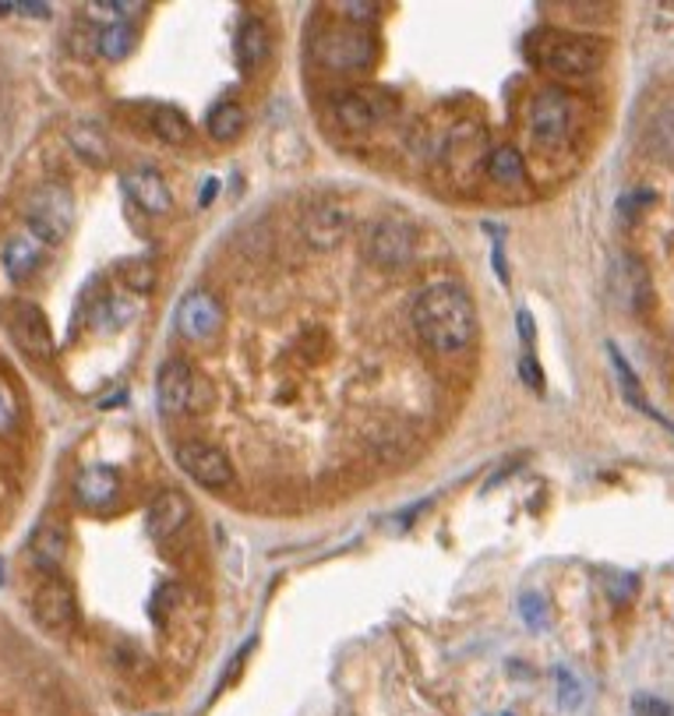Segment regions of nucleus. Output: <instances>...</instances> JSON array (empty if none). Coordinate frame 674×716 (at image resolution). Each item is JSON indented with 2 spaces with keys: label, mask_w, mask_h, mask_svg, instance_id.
<instances>
[{
  "label": "nucleus",
  "mask_w": 674,
  "mask_h": 716,
  "mask_svg": "<svg viewBox=\"0 0 674 716\" xmlns=\"http://www.w3.org/2000/svg\"><path fill=\"white\" fill-rule=\"evenodd\" d=\"M417 339L438 357H456L477 339V308L460 282H431L410 304Z\"/></svg>",
  "instance_id": "obj_1"
},
{
  "label": "nucleus",
  "mask_w": 674,
  "mask_h": 716,
  "mask_svg": "<svg viewBox=\"0 0 674 716\" xmlns=\"http://www.w3.org/2000/svg\"><path fill=\"white\" fill-rule=\"evenodd\" d=\"M533 60L558 78H590L607 57V43L597 36H579V32L541 28L530 39Z\"/></svg>",
  "instance_id": "obj_2"
},
{
  "label": "nucleus",
  "mask_w": 674,
  "mask_h": 716,
  "mask_svg": "<svg viewBox=\"0 0 674 716\" xmlns=\"http://www.w3.org/2000/svg\"><path fill=\"white\" fill-rule=\"evenodd\" d=\"M25 227L43 247L60 244L74 227V198L68 184H43L25 205Z\"/></svg>",
  "instance_id": "obj_3"
},
{
  "label": "nucleus",
  "mask_w": 674,
  "mask_h": 716,
  "mask_svg": "<svg viewBox=\"0 0 674 716\" xmlns=\"http://www.w3.org/2000/svg\"><path fill=\"white\" fill-rule=\"evenodd\" d=\"M579 117V106L576 100L558 85H547L533 95V106H530V138L537 141V149L555 152L569 141L572 127Z\"/></svg>",
  "instance_id": "obj_4"
},
{
  "label": "nucleus",
  "mask_w": 674,
  "mask_h": 716,
  "mask_svg": "<svg viewBox=\"0 0 674 716\" xmlns=\"http://www.w3.org/2000/svg\"><path fill=\"white\" fill-rule=\"evenodd\" d=\"M315 57L333 71H360L374 60V39L364 25H328L315 39Z\"/></svg>",
  "instance_id": "obj_5"
},
{
  "label": "nucleus",
  "mask_w": 674,
  "mask_h": 716,
  "mask_svg": "<svg viewBox=\"0 0 674 716\" xmlns=\"http://www.w3.org/2000/svg\"><path fill=\"white\" fill-rule=\"evenodd\" d=\"M392 109V100L374 89H342L328 95V117L336 120V127L350 135H368L374 131Z\"/></svg>",
  "instance_id": "obj_6"
},
{
  "label": "nucleus",
  "mask_w": 674,
  "mask_h": 716,
  "mask_svg": "<svg viewBox=\"0 0 674 716\" xmlns=\"http://www.w3.org/2000/svg\"><path fill=\"white\" fill-rule=\"evenodd\" d=\"M364 254L379 268H403L417 258V230H410L399 219L374 222L364 236Z\"/></svg>",
  "instance_id": "obj_7"
},
{
  "label": "nucleus",
  "mask_w": 674,
  "mask_h": 716,
  "mask_svg": "<svg viewBox=\"0 0 674 716\" xmlns=\"http://www.w3.org/2000/svg\"><path fill=\"white\" fill-rule=\"evenodd\" d=\"M177 466L191 476V481L206 487H226L233 484V463L223 449L209 441H184L177 444Z\"/></svg>",
  "instance_id": "obj_8"
},
{
  "label": "nucleus",
  "mask_w": 674,
  "mask_h": 716,
  "mask_svg": "<svg viewBox=\"0 0 674 716\" xmlns=\"http://www.w3.org/2000/svg\"><path fill=\"white\" fill-rule=\"evenodd\" d=\"M198 378L184 360H166L155 374V400H160L163 417H181V413L198 406Z\"/></svg>",
  "instance_id": "obj_9"
},
{
  "label": "nucleus",
  "mask_w": 674,
  "mask_h": 716,
  "mask_svg": "<svg viewBox=\"0 0 674 716\" xmlns=\"http://www.w3.org/2000/svg\"><path fill=\"white\" fill-rule=\"evenodd\" d=\"M219 325H223V308L209 290H191L177 308V328L184 339L191 343H209Z\"/></svg>",
  "instance_id": "obj_10"
},
{
  "label": "nucleus",
  "mask_w": 674,
  "mask_h": 716,
  "mask_svg": "<svg viewBox=\"0 0 674 716\" xmlns=\"http://www.w3.org/2000/svg\"><path fill=\"white\" fill-rule=\"evenodd\" d=\"M33 614L36 622L46 628V632H71L74 622H78V608H74V593L68 590L60 579H50L43 582L36 597H33Z\"/></svg>",
  "instance_id": "obj_11"
},
{
  "label": "nucleus",
  "mask_w": 674,
  "mask_h": 716,
  "mask_svg": "<svg viewBox=\"0 0 674 716\" xmlns=\"http://www.w3.org/2000/svg\"><path fill=\"white\" fill-rule=\"evenodd\" d=\"M350 233V209L339 201H325L318 209H311L307 219H304V236L311 247L318 251H333L347 241Z\"/></svg>",
  "instance_id": "obj_12"
},
{
  "label": "nucleus",
  "mask_w": 674,
  "mask_h": 716,
  "mask_svg": "<svg viewBox=\"0 0 674 716\" xmlns=\"http://www.w3.org/2000/svg\"><path fill=\"white\" fill-rule=\"evenodd\" d=\"M187 519H191V505L181 490H160L146 512V530L152 540H170L184 530Z\"/></svg>",
  "instance_id": "obj_13"
},
{
  "label": "nucleus",
  "mask_w": 674,
  "mask_h": 716,
  "mask_svg": "<svg viewBox=\"0 0 674 716\" xmlns=\"http://www.w3.org/2000/svg\"><path fill=\"white\" fill-rule=\"evenodd\" d=\"M233 54H237V63L244 71H255L262 68L265 60L272 54V32L265 25V19L258 14H247L237 25V36H233Z\"/></svg>",
  "instance_id": "obj_14"
},
{
  "label": "nucleus",
  "mask_w": 674,
  "mask_h": 716,
  "mask_svg": "<svg viewBox=\"0 0 674 716\" xmlns=\"http://www.w3.org/2000/svg\"><path fill=\"white\" fill-rule=\"evenodd\" d=\"M11 328H14V339H19L28 354L39 357V360H50L54 357V332L46 325V317L39 308L33 304H19L14 308V317H11Z\"/></svg>",
  "instance_id": "obj_15"
},
{
  "label": "nucleus",
  "mask_w": 674,
  "mask_h": 716,
  "mask_svg": "<svg viewBox=\"0 0 674 716\" xmlns=\"http://www.w3.org/2000/svg\"><path fill=\"white\" fill-rule=\"evenodd\" d=\"M124 190L131 195V201L138 209H146L152 216H163L174 209V195H170L166 181L155 170H135L124 177Z\"/></svg>",
  "instance_id": "obj_16"
},
{
  "label": "nucleus",
  "mask_w": 674,
  "mask_h": 716,
  "mask_svg": "<svg viewBox=\"0 0 674 716\" xmlns=\"http://www.w3.org/2000/svg\"><path fill=\"white\" fill-rule=\"evenodd\" d=\"M43 265V244L33 233H14L0 254V268L11 282H25L36 276V268Z\"/></svg>",
  "instance_id": "obj_17"
},
{
  "label": "nucleus",
  "mask_w": 674,
  "mask_h": 716,
  "mask_svg": "<svg viewBox=\"0 0 674 716\" xmlns=\"http://www.w3.org/2000/svg\"><path fill=\"white\" fill-rule=\"evenodd\" d=\"M28 558L43 571H57L68 558V533L57 527V522H39L33 533V544H28Z\"/></svg>",
  "instance_id": "obj_18"
},
{
  "label": "nucleus",
  "mask_w": 674,
  "mask_h": 716,
  "mask_svg": "<svg viewBox=\"0 0 674 716\" xmlns=\"http://www.w3.org/2000/svg\"><path fill=\"white\" fill-rule=\"evenodd\" d=\"M117 470H109V466H89L82 470V476H78V501H82L85 508H109L117 498Z\"/></svg>",
  "instance_id": "obj_19"
},
{
  "label": "nucleus",
  "mask_w": 674,
  "mask_h": 716,
  "mask_svg": "<svg viewBox=\"0 0 674 716\" xmlns=\"http://www.w3.org/2000/svg\"><path fill=\"white\" fill-rule=\"evenodd\" d=\"M647 152L656 163L674 166V106L661 109V114L647 124Z\"/></svg>",
  "instance_id": "obj_20"
},
{
  "label": "nucleus",
  "mask_w": 674,
  "mask_h": 716,
  "mask_svg": "<svg viewBox=\"0 0 674 716\" xmlns=\"http://www.w3.org/2000/svg\"><path fill=\"white\" fill-rule=\"evenodd\" d=\"M244 124H247V114H244L241 103H216V106L209 109V117H206L209 138L223 141V146H230L233 138H241Z\"/></svg>",
  "instance_id": "obj_21"
},
{
  "label": "nucleus",
  "mask_w": 674,
  "mask_h": 716,
  "mask_svg": "<svg viewBox=\"0 0 674 716\" xmlns=\"http://www.w3.org/2000/svg\"><path fill=\"white\" fill-rule=\"evenodd\" d=\"M607 354H611V360H615V371H618V385H621V392H625V403H629V406H636L639 413H647V417H653V420H661L664 427H671V424H667V420L661 417V413H656V409H653V406L647 403V392H642V385H639L636 371L629 368V360H625V357L618 354L615 346H611ZM671 431H674V427H671Z\"/></svg>",
  "instance_id": "obj_22"
},
{
  "label": "nucleus",
  "mask_w": 674,
  "mask_h": 716,
  "mask_svg": "<svg viewBox=\"0 0 674 716\" xmlns=\"http://www.w3.org/2000/svg\"><path fill=\"white\" fill-rule=\"evenodd\" d=\"M138 43V32L128 19H114L103 32H100V54L106 60H124Z\"/></svg>",
  "instance_id": "obj_23"
},
{
  "label": "nucleus",
  "mask_w": 674,
  "mask_h": 716,
  "mask_svg": "<svg viewBox=\"0 0 674 716\" xmlns=\"http://www.w3.org/2000/svg\"><path fill=\"white\" fill-rule=\"evenodd\" d=\"M488 173L498 181V184H506V187H515V184H523L526 177V163H523V152L515 149V146H498L488 159Z\"/></svg>",
  "instance_id": "obj_24"
},
{
  "label": "nucleus",
  "mask_w": 674,
  "mask_h": 716,
  "mask_svg": "<svg viewBox=\"0 0 674 716\" xmlns=\"http://www.w3.org/2000/svg\"><path fill=\"white\" fill-rule=\"evenodd\" d=\"M152 131L160 141H166V146H187V141L195 138L191 124H187V117L181 114V109H155Z\"/></svg>",
  "instance_id": "obj_25"
},
{
  "label": "nucleus",
  "mask_w": 674,
  "mask_h": 716,
  "mask_svg": "<svg viewBox=\"0 0 674 716\" xmlns=\"http://www.w3.org/2000/svg\"><path fill=\"white\" fill-rule=\"evenodd\" d=\"M71 146H74V152L82 155L85 163H92V166H103L106 159H109V149H106V141H103V135L96 131V127L78 124L74 131H71Z\"/></svg>",
  "instance_id": "obj_26"
},
{
  "label": "nucleus",
  "mask_w": 674,
  "mask_h": 716,
  "mask_svg": "<svg viewBox=\"0 0 674 716\" xmlns=\"http://www.w3.org/2000/svg\"><path fill=\"white\" fill-rule=\"evenodd\" d=\"M120 282L128 286L131 293H149L155 290V265L146 262V258H128L120 268H117Z\"/></svg>",
  "instance_id": "obj_27"
},
{
  "label": "nucleus",
  "mask_w": 674,
  "mask_h": 716,
  "mask_svg": "<svg viewBox=\"0 0 674 716\" xmlns=\"http://www.w3.org/2000/svg\"><path fill=\"white\" fill-rule=\"evenodd\" d=\"M625 273H629V279H625V286H629V304L636 314L647 311L650 304V279H647V268H642L636 258H625Z\"/></svg>",
  "instance_id": "obj_28"
},
{
  "label": "nucleus",
  "mask_w": 674,
  "mask_h": 716,
  "mask_svg": "<svg viewBox=\"0 0 674 716\" xmlns=\"http://www.w3.org/2000/svg\"><path fill=\"white\" fill-rule=\"evenodd\" d=\"M131 304L128 300H120V297H106L103 304L92 311V322H96V328H103V332H114V328H120L124 322L131 317Z\"/></svg>",
  "instance_id": "obj_29"
},
{
  "label": "nucleus",
  "mask_w": 674,
  "mask_h": 716,
  "mask_svg": "<svg viewBox=\"0 0 674 716\" xmlns=\"http://www.w3.org/2000/svg\"><path fill=\"white\" fill-rule=\"evenodd\" d=\"M579 703H583V685H579L572 671L558 667V706L561 709H579Z\"/></svg>",
  "instance_id": "obj_30"
},
{
  "label": "nucleus",
  "mask_w": 674,
  "mask_h": 716,
  "mask_svg": "<svg viewBox=\"0 0 674 716\" xmlns=\"http://www.w3.org/2000/svg\"><path fill=\"white\" fill-rule=\"evenodd\" d=\"M14 424H19V403H14V392L0 381V435H8Z\"/></svg>",
  "instance_id": "obj_31"
},
{
  "label": "nucleus",
  "mask_w": 674,
  "mask_h": 716,
  "mask_svg": "<svg viewBox=\"0 0 674 716\" xmlns=\"http://www.w3.org/2000/svg\"><path fill=\"white\" fill-rule=\"evenodd\" d=\"M520 608H523V617L530 622V628H547V611H544L541 593H526Z\"/></svg>",
  "instance_id": "obj_32"
},
{
  "label": "nucleus",
  "mask_w": 674,
  "mask_h": 716,
  "mask_svg": "<svg viewBox=\"0 0 674 716\" xmlns=\"http://www.w3.org/2000/svg\"><path fill=\"white\" fill-rule=\"evenodd\" d=\"M632 713L636 716H674L671 703H664V698H653V695H636L632 698Z\"/></svg>",
  "instance_id": "obj_33"
},
{
  "label": "nucleus",
  "mask_w": 674,
  "mask_h": 716,
  "mask_svg": "<svg viewBox=\"0 0 674 716\" xmlns=\"http://www.w3.org/2000/svg\"><path fill=\"white\" fill-rule=\"evenodd\" d=\"M520 374H523V381H526V385H530L533 392H541V389H544L541 368H537V363H533L530 357H523V360H520Z\"/></svg>",
  "instance_id": "obj_34"
},
{
  "label": "nucleus",
  "mask_w": 674,
  "mask_h": 716,
  "mask_svg": "<svg viewBox=\"0 0 674 716\" xmlns=\"http://www.w3.org/2000/svg\"><path fill=\"white\" fill-rule=\"evenodd\" d=\"M520 332H523V339L533 343V322H530V311H520Z\"/></svg>",
  "instance_id": "obj_35"
},
{
  "label": "nucleus",
  "mask_w": 674,
  "mask_h": 716,
  "mask_svg": "<svg viewBox=\"0 0 674 716\" xmlns=\"http://www.w3.org/2000/svg\"><path fill=\"white\" fill-rule=\"evenodd\" d=\"M212 195H216V181H209V184H206V190H201V195H198V198H201V205H209V201H212Z\"/></svg>",
  "instance_id": "obj_36"
}]
</instances>
